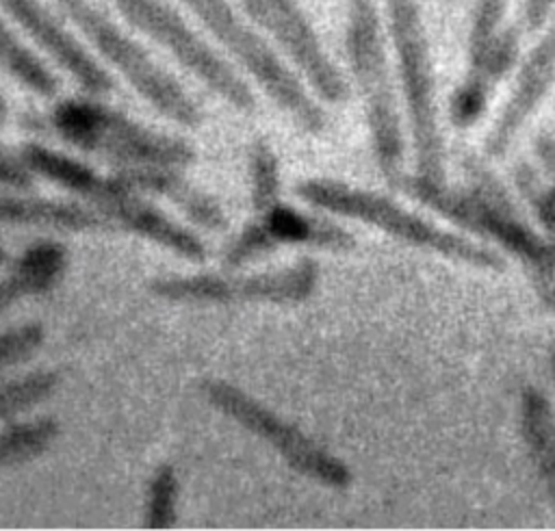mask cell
<instances>
[{"label": "cell", "mask_w": 555, "mask_h": 531, "mask_svg": "<svg viewBox=\"0 0 555 531\" xmlns=\"http://www.w3.org/2000/svg\"><path fill=\"white\" fill-rule=\"evenodd\" d=\"M20 160L35 176L54 182L91 206L108 228L141 236L189 262H204L208 258V247L195 232L169 219L150 204L141 191L132 189L115 173L102 176L78 158L41 143H24L20 147Z\"/></svg>", "instance_id": "1"}, {"label": "cell", "mask_w": 555, "mask_h": 531, "mask_svg": "<svg viewBox=\"0 0 555 531\" xmlns=\"http://www.w3.org/2000/svg\"><path fill=\"white\" fill-rule=\"evenodd\" d=\"M397 189L468 232L496 241L503 249L520 258L531 271L535 293L555 312V243L540 238L518 221L496 184L486 180L470 191H449L447 184L403 176Z\"/></svg>", "instance_id": "2"}, {"label": "cell", "mask_w": 555, "mask_h": 531, "mask_svg": "<svg viewBox=\"0 0 555 531\" xmlns=\"http://www.w3.org/2000/svg\"><path fill=\"white\" fill-rule=\"evenodd\" d=\"M345 50L351 76L364 102L371 147L379 173L397 189L403 173V132L388 69L382 22L375 0H345Z\"/></svg>", "instance_id": "3"}, {"label": "cell", "mask_w": 555, "mask_h": 531, "mask_svg": "<svg viewBox=\"0 0 555 531\" xmlns=\"http://www.w3.org/2000/svg\"><path fill=\"white\" fill-rule=\"evenodd\" d=\"M52 130L72 147L119 165H158L184 169L195 163V147L154 130L126 113L91 98H67L50 113Z\"/></svg>", "instance_id": "4"}, {"label": "cell", "mask_w": 555, "mask_h": 531, "mask_svg": "<svg viewBox=\"0 0 555 531\" xmlns=\"http://www.w3.org/2000/svg\"><path fill=\"white\" fill-rule=\"evenodd\" d=\"M295 193L299 199L314 208L366 223L401 243L423 247L479 269H505V260L496 251L429 223L427 219L401 208L397 202L382 193L358 189L332 178L301 180L297 182Z\"/></svg>", "instance_id": "5"}, {"label": "cell", "mask_w": 555, "mask_h": 531, "mask_svg": "<svg viewBox=\"0 0 555 531\" xmlns=\"http://www.w3.org/2000/svg\"><path fill=\"white\" fill-rule=\"evenodd\" d=\"M182 2L282 113H286L301 130L310 134L325 132V111L310 95L304 80L275 52L267 35L256 30L243 15H238L228 0Z\"/></svg>", "instance_id": "6"}, {"label": "cell", "mask_w": 555, "mask_h": 531, "mask_svg": "<svg viewBox=\"0 0 555 531\" xmlns=\"http://www.w3.org/2000/svg\"><path fill=\"white\" fill-rule=\"evenodd\" d=\"M54 4L156 113L184 128L202 126L204 113L191 93L100 7L89 0H54Z\"/></svg>", "instance_id": "7"}, {"label": "cell", "mask_w": 555, "mask_h": 531, "mask_svg": "<svg viewBox=\"0 0 555 531\" xmlns=\"http://www.w3.org/2000/svg\"><path fill=\"white\" fill-rule=\"evenodd\" d=\"M390 37L416 154V176L444 184V143L438 126L429 43L416 0H386Z\"/></svg>", "instance_id": "8"}, {"label": "cell", "mask_w": 555, "mask_h": 531, "mask_svg": "<svg viewBox=\"0 0 555 531\" xmlns=\"http://www.w3.org/2000/svg\"><path fill=\"white\" fill-rule=\"evenodd\" d=\"M197 388L210 407L271 446L297 475L330 490L351 488L353 472L340 457L241 386L221 377H204Z\"/></svg>", "instance_id": "9"}, {"label": "cell", "mask_w": 555, "mask_h": 531, "mask_svg": "<svg viewBox=\"0 0 555 531\" xmlns=\"http://www.w3.org/2000/svg\"><path fill=\"white\" fill-rule=\"evenodd\" d=\"M124 20L173 56L204 87L241 113L258 102L245 78L165 0H113Z\"/></svg>", "instance_id": "10"}, {"label": "cell", "mask_w": 555, "mask_h": 531, "mask_svg": "<svg viewBox=\"0 0 555 531\" xmlns=\"http://www.w3.org/2000/svg\"><path fill=\"white\" fill-rule=\"evenodd\" d=\"M321 267L314 258H299L288 267L256 275H158L147 290L169 303L230 306V303H301L319 286Z\"/></svg>", "instance_id": "11"}, {"label": "cell", "mask_w": 555, "mask_h": 531, "mask_svg": "<svg viewBox=\"0 0 555 531\" xmlns=\"http://www.w3.org/2000/svg\"><path fill=\"white\" fill-rule=\"evenodd\" d=\"M241 7L267 37L286 54L308 87L327 104H343L349 87L327 56L312 22L297 0H241Z\"/></svg>", "instance_id": "12"}, {"label": "cell", "mask_w": 555, "mask_h": 531, "mask_svg": "<svg viewBox=\"0 0 555 531\" xmlns=\"http://www.w3.org/2000/svg\"><path fill=\"white\" fill-rule=\"evenodd\" d=\"M0 11L17 24L65 74H69L87 93L104 95L113 91V78L65 28L61 17L43 0H0Z\"/></svg>", "instance_id": "13"}, {"label": "cell", "mask_w": 555, "mask_h": 531, "mask_svg": "<svg viewBox=\"0 0 555 531\" xmlns=\"http://www.w3.org/2000/svg\"><path fill=\"white\" fill-rule=\"evenodd\" d=\"M553 80H555V20L520 67L514 91L486 141L488 156L499 158L507 152L518 130L525 126L529 115L540 106Z\"/></svg>", "instance_id": "14"}, {"label": "cell", "mask_w": 555, "mask_h": 531, "mask_svg": "<svg viewBox=\"0 0 555 531\" xmlns=\"http://www.w3.org/2000/svg\"><path fill=\"white\" fill-rule=\"evenodd\" d=\"M113 173L141 193H154L169 199L189 217L191 223L204 230L221 232L228 228V217L221 204L206 191L193 186L178 167L119 165Z\"/></svg>", "instance_id": "15"}, {"label": "cell", "mask_w": 555, "mask_h": 531, "mask_svg": "<svg viewBox=\"0 0 555 531\" xmlns=\"http://www.w3.org/2000/svg\"><path fill=\"white\" fill-rule=\"evenodd\" d=\"M0 225L43 228L56 232L108 230V223L87 204L13 193H0Z\"/></svg>", "instance_id": "16"}, {"label": "cell", "mask_w": 555, "mask_h": 531, "mask_svg": "<svg viewBox=\"0 0 555 531\" xmlns=\"http://www.w3.org/2000/svg\"><path fill=\"white\" fill-rule=\"evenodd\" d=\"M67 262L69 251L59 241H37L26 247L0 277V316L26 297L50 293L65 277Z\"/></svg>", "instance_id": "17"}, {"label": "cell", "mask_w": 555, "mask_h": 531, "mask_svg": "<svg viewBox=\"0 0 555 531\" xmlns=\"http://www.w3.org/2000/svg\"><path fill=\"white\" fill-rule=\"evenodd\" d=\"M258 219L267 228L275 245H310L330 251H349L356 247V238L338 223L321 217L299 212L288 204H273L260 212Z\"/></svg>", "instance_id": "18"}, {"label": "cell", "mask_w": 555, "mask_h": 531, "mask_svg": "<svg viewBox=\"0 0 555 531\" xmlns=\"http://www.w3.org/2000/svg\"><path fill=\"white\" fill-rule=\"evenodd\" d=\"M520 436L529 457L555 505V414L546 394L535 386H525L518 403Z\"/></svg>", "instance_id": "19"}, {"label": "cell", "mask_w": 555, "mask_h": 531, "mask_svg": "<svg viewBox=\"0 0 555 531\" xmlns=\"http://www.w3.org/2000/svg\"><path fill=\"white\" fill-rule=\"evenodd\" d=\"M0 69L39 98L59 93V78L46 61L30 50L0 17Z\"/></svg>", "instance_id": "20"}, {"label": "cell", "mask_w": 555, "mask_h": 531, "mask_svg": "<svg viewBox=\"0 0 555 531\" xmlns=\"http://www.w3.org/2000/svg\"><path fill=\"white\" fill-rule=\"evenodd\" d=\"M61 423L54 416L13 423L0 429V470L26 464L50 449L59 438Z\"/></svg>", "instance_id": "21"}, {"label": "cell", "mask_w": 555, "mask_h": 531, "mask_svg": "<svg viewBox=\"0 0 555 531\" xmlns=\"http://www.w3.org/2000/svg\"><path fill=\"white\" fill-rule=\"evenodd\" d=\"M61 375L56 371H30L26 375H17L9 381L0 384V423L11 420L46 399H50L59 386H61Z\"/></svg>", "instance_id": "22"}, {"label": "cell", "mask_w": 555, "mask_h": 531, "mask_svg": "<svg viewBox=\"0 0 555 531\" xmlns=\"http://www.w3.org/2000/svg\"><path fill=\"white\" fill-rule=\"evenodd\" d=\"M247 167H249V202L256 215H260L280 202V189H282L280 160L273 145L264 137H258L251 143Z\"/></svg>", "instance_id": "23"}, {"label": "cell", "mask_w": 555, "mask_h": 531, "mask_svg": "<svg viewBox=\"0 0 555 531\" xmlns=\"http://www.w3.org/2000/svg\"><path fill=\"white\" fill-rule=\"evenodd\" d=\"M178 494L180 479L171 464H160L152 472L145 492V511L143 527L145 529H169L178 518Z\"/></svg>", "instance_id": "24"}, {"label": "cell", "mask_w": 555, "mask_h": 531, "mask_svg": "<svg viewBox=\"0 0 555 531\" xmlns=\"http://www.w3.org/2000/svg\"><path fill=\"white\" fill-rule=\"evenodd\" d=\"M518 54V33L516 30H503L499 33L490 46L470 61V72L466 80H473L490 91V87L514 65Z\"/></svg>", "instance_id": "25"}, {"label": "cell", "mask_w": 555, "mask_h": 531, "mask_svg": "<svg viewBox=\"0 0 555 531\" xmlns=\"http://www.w3.org/2000/svg\"><path fill=\"white\" fill-rule=\"evenodd\" d=\"M46 342V327L28 321L0 332V373L30 360Z\"/></svg>", "instance_id": "26"}, {"label": "cell", "mask_w": 555, "mask_h": 531, "mask_svg": "<svg viewBox=\"0 0 555 531\" xmlns=\"http://www.w3.org/2000/svg\"><path fill=\"white\" fill-rule=\"evenodd\" d=\"M278 245L269 236L262 221L256 217L249 223L243 225V230L225 245L223 249V267L225 269H238L245 267L271 251H275Z\"/></svg>", "instance_id": "27"}, {"label": "cell", "mask_w": 555, "mask_h": 531, "mask_svg": "<svg viewBox=\"0 0 555 531\" xmlns=\"http://www.w3.org/2000/svg\"><path fill=\"white\" fill-rule=\"evenodd\" d=\"M505 4L507 0H475L470 37H468L470 61H475L499 35V26L505 15Z\"/></svg>", "instance_id": "28"}, {"label": "cell", "mask_w": 555, "mask_h": 531, "mask_svg": "<svg viewBox=\"0 0 555 531\" xmlns=\"http://www.w3.org/2000/svg\"><path fill=\"white\" fill-rule=\"evenodd\" d=\"M488 89H483L481 85L473 82V80H464L460 85V89L455 91L453 100H451V119L455 126L460 128H468L473 126L488 102Z\"/></svg>", "instance_id": "29"}, {"label": "cell", "mask_w": 555, "mask_h": 531, "mask_svg": "<svg viewBox=\"0 0 555 531\" xmlns=\"http://www.w3.org/2000/svg\"><path fill=\"white\" fill-rule=\"evenodd\" d=\"M518 182L529 191V197H531V204H533V210H535V217L540 219V223L553 234L555 238V184L544 191V193H538V186L533 182V176H529L527 180H522V176H518Z\"/></svg>", "instance_id": "30"}, {"label": "cell", "mask_w": 555, "mask_h": 531, "mask_svg": "<svg viewBox=\"0 0 555 531\" xmlns=\"http://www.w3.org/2000/svg\"><path fill=\"white\" fill-rule=\"evenodd\" d=\"M35 184V173L24 167V163L13 156H9L4 150H0V186H9L15 191H28Z\"/></svg>", "instance_id": "31"}, {"label": "cell", "mask_w": 555, "mask_h": 531, "mask_svg": "<svg viewBox=\"0 0 555 531\" xmlns=\"http://www.w3.org/2000/svg\"><path fill=\"white\" fill-rule=\"evenodd\" d=\"M555 0H525V22L529 30H535L544 24L553 9Z\"/></svg>", "instance_id": "32"}, {"label": "cell", "mask_w": 555, "mask_h": 531, "mask_svg": "<svg viewBox=\"0 0 555 531\" xmlns=\"http://www.w3.org/2000/svg\"><path fill=\"white\" fill-rule=\"evenodd\" d=\"M7 117H9V106H7V100H4V95L0 91V126L7 121Z\"/></svg>", "instance_id": "33"}, {"label": "cell", "mask_w": 555, "mask_h": 531, "mask_svg": "<svg viewBox=\"0 0 555 531\" xmlns=\"http://www.w3.org/2000/svg\"><path fill=\"white\" fill-rule=\"evenodd\" d=\"M548 364H551V375H553V384H555V345L548 351Z\"/></svg>", "instance_id": "34"}, {"label": "cell", "mask_w": 555, "mask_h": 531, "mask_svg": "<svg viewBox=\"0 0 555 531\" xmlns=\"http://www.w3.org/2000/svg\"><path fill=\"white\" fill-rule=\"evenodd\" d=\"M7 260H9V254H7V249H4L2 243H0V267H2Z\"/></svg>", "instance_id": "35"}]
</instances>
